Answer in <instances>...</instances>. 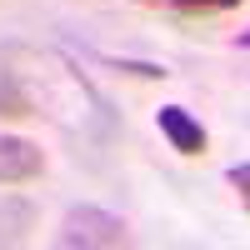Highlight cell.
I'll list each match as a JSON object with an SVG mask.
<instances>
[{"mask_svg": "<svg viewBox=\"0 0 250 250\" xmlns=\"http://www.w3.org/2000/svg\"><path fill=\"white\" fill-rule=\"evenodd\" d=\"M125 240H130L125 235V220L100 210V205H70L65 220H60V230H55L60 250H115Z\"/></svg>", "mask_w": 250, "mask_h": 250, "instance_id": "6da1fadb", "label": "cell"}, {"mask_svg": "<svg viewBox=\"0 0 250 250\" xmlns=\"http://www.w3.org/2000/svg\"><path fill=\"white\" fill-rule=\"evenodd\" d=\"M155 125H160V135L170 140L175 155H205V145H210L205 125L185 110V105H160V110H155Z\"/></svg>", "mask_w": 250, "mask_h": 250, "instance_id": "7a4b0ae2", "label": "cell"}, {"mask_svg": "<svg viewBox=\"0 0 250 250\" xmlns=\"http://www.w3.org/2000/svg\"><path fill=\"white\" fill-rule=\"evenodd\" d=\"M45 170V155L40 145L25 135H0V185H25Z\"/></svg>", "mask_w": 250, "mask_h": 250, "instance_id": "3957f363", "label": "cell"}, {"mask_svg": "<svg viewBox=\"0 0 250 250\" xmlns=\"http://www.w3.org/2000/svg\"><path fill=\"white\" fill-rule=\"evenodd\" d=\"M35 230V205L25 195H0V250L25 245Z\"/></svg>", "mask_w": 250, "mask_h": 250, "instance_id": "277c9868", "label": "cell"}, {"mask_svg": "<svg viewBox=\"0 0 250 250\" xmlns=\"http://www.w3.org/2000/svg\"><path fill=\"white\" fill-rule=\"evenodd\" d=\"M0 115H35V100L20 90V80L10 70H0Z\"/></svg>", "mask_w": 250, "mask_h": 250, "instance_id": "5b68a950", "label": "cell"}, {"mask_svg": "<svg viewBox=\"0 0 250 250\" xmlns=\"http://www.w3.org/2000/svg\"><path fill=\"white\" fill-rule=\"evenodd\" d=\"M110 70H120V75H135V80H165L170 70L165 65H155V60H105Z\"/></svg>", "mask_w": 250, "mask_h": 250, "instance_id": "8992f818", "label": "cell"}, {"mask_svg": "<svg viewBox=\"0 0 250 250\" xmlns=\"http://www.w3.org/2000/svg\"><path fill=\"white\" fill-rule=\"evenodd\" d=\"M175 10H185V15H225V10H235L240 0H170Z\"/></svg>", "mask_w": 250, "mask_h": 250, "instance_id": "52a82bcc", "label": "cell"}, {"mask_svg": "<svg viewBox=\"0 0 250 250\" xmlns=\"http://www.w3.org/2000/svg\"><path fill=\"white\" fill-rule=\"evenodd\" d=\"M225 180H230L235 190H240V200H245V210H250V160H240V165H230V170H225Z\"/></svg>", "mask_w": 250, "mask_h": 250, "instance_id": "ba28073f", "label": "cell"}, {"mask_svg": "<svg viewBox=\"0 0 250 250\" xmlns=\"http://www.w3.org/2000/svg\"><path fill=\"white\" fill-rule=\"evenodd\" d=\"M240 45H245V50H250V30H240Z\"/></svg>", "mask_w": 250, "mask_h": 250, "instance_id": "9c48e42d", "label": "cell"}]
</instances>
